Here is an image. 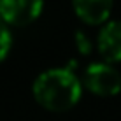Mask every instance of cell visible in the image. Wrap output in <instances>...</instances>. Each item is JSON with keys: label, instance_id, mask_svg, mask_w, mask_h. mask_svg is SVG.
I'll list each match as a JSON object with an SVG mask.
<instances>
[{"label": "cell", "instance_id": "obj_4", "mask_svg": "<svg viewBox=\"0 0 121 121\" xmlns=\"http://www.w3.org/2000/svg\"><path fill=\"white\" fill-rule=\"evenodd\" d=\"M97 48L105 63L121 61V21H109L98 33Z\"/></svg>", "mask_w": 121, "mask_h": 121}, {"label": "cell", "instance_id": "obj_2", "mask_svg": "<svg viewBox=\"0 0 121 121\" xmlns=\"http://www.w3.org/2000/svg\"><path fill=\"white\" fill-rule=\"evenodd\" d=\"M84 86L98 97H114L121 91V74L109 63H91L84 70Z\"/></svg>", "mask_w": 121, "mask_h": 121}, {"label": "cell", "instance_id": "obj_6", "mask_svg": "<svg viewBox=\"0 0 121 121\" xmlns=\"http://www.w3.org/2000/svg\"><path fill=\"white\" fill-rule=\"evenodd\" d=\"M11 44H12V37H11L9 26L0 19V61H4L5 56L9 55Z\"/></svg>", "mask_w": 121, "mask_h": 121}, {"label": "cell", "instance_id": "obj_1", "mask_svg": "<svg viewBox=\"0 0 121 121\" xmlns=\"http://www.w3.org/2000/svg\"><path fill=\"white\" fill-rule=\"evenodd\" d=\"M37 104L53 112L72 109L81 98V82L70 69H49L33 81Z\"/></svg>", "mask_w": 121, "mask_h": 121}, {"label": "cell", "instance_id": "obj_7", "mask_svg": "<svg viewBox=\"0 0 121 121\" xmlns=\"http://www.w3.org/2000/svg\"><path fill=\"white\" fill-rule=\"evenodd\" d=\"M76 40H77V48H79V51H82V53H90L91 44H90V40L86 39L84 33H77V35H76Z\"/></svg>", "mask_w": 121, "mask_h": 121}, {"label": "cell", "instance_id": "obj_5", "mask_svg": "<svg viewBox=\"0 0 121 121\" xmlns=\"http://www.w3.org/2000/svg\"><path fill=\"white\" fill-rule=\"evenodd\" d=\"M74 11L88 25H100L107 21L112 9V0H72Z\"/></svg>", "mask_w": 121, "mask_h": 121}, {"label": "cell", "instance_id": "obj_3", "mask_svg": "<svg viewBox=\"0 0 121 121\" xmlns=\"http://www.w3.org/2000/svg\"><path fill=\"white\" fill-rule=\"evenodd\" d=\"M42 0H0V19L5 25L25 26L39 18Z\"/></svg>", "mask_w": 121, "mask_h": 121}]
</instances>
